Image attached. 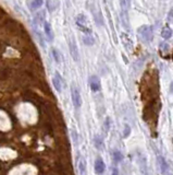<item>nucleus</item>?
<instances>
[{"label":"nucleus","mask_w":173,"mask_h":175,"mask_svg":"<svg viewBox=\"0 0 173 175\" xmlns=\"http://www.w3.org/2000/svg\"><path fill=\"white\" fill-rule=\"evenodd\" d=\"M72 137H73L74 143H77V134H76V131L72 130Z\"/></svg>","instance_id":"nucleus-20"},{"label":"nucleus","mask_w":173,"mask_h":175,"mask_svg":"<svg viewBox=\"0 0 173 175\" xmlns=\"http://www.w3.org/2000/svg\"><path fill=\"white\" fill-rule=\"evenodd\" d=\"M71 98H72V103L74 106L76 108H80L82 106V96L75 84L71 85Z\"/></svg>","instance_id":"nucleus-3"},{"label":"nucleus","mask_w":173,"mask_h":175,"mask_svg":"<svg viewBox=\"0 0 173 175\" xmlns=\"http://www.w3.org/2000/svg\"><path fill=\"white\" fill-rule=\"evenodd\" d=\"M89 85H90L93 92H98L101 89V83L97 76H92L89 78Z\"/></svg>","instance_id":"nucleus-7"},{"label":"nucleus","mask_w":173,"mask_h":175,"mask_svg":"<svg viewBox=\"0 0 173 175\" xmlns=\"http://www.w3.org/2000/svg\"><path fill=\"white\" fill-rule=\"evenodd\" d=\"M94 146L97 148L98 150H103V148H105V145H103V139H101L100 137H98V136H96L94 138Z\"/></svg>","instance_id":"nucleus-14"},{"label":"nucleus","mask_w":173,"mask_h":175,"mask_svg":"<svg viewBox=\"0 0 173 175\" xmlns=\"http://www.w3.org/2000/svg\"><path fill=\"white\" fill-rule=\"evenodd\" d=\"M51 55H52V58L54 59V61L57 63H61V55H60L59 50L56 48H51Z\"/></svg>","instance_id":"nucleus-16"},{"label":"nucleus","mask_w":173,"mask_h":175,"mask_svg":"<svg viewBox=\"0 0 173 175\" xmlns=\"http://www.w3.org/2000/svg\"><path fill=\"white\" fill-rule=\"evenodd\" d=\"M120 7H121L122 14L126 15L131 8V0H120Z\"/></svg>","instance_id":"nucleus-10"},{"label":"nucleus","mask_w":173,"mask_h":175,"mask_svg":"<svg viewBox=\"0 0 173 175\" xmlns=\"http://www.w3.org/2000/svg\"><path fill=\"white\" fill-rule=\"evenodd\" d=\"M79 169H80V174H85V172H86V161H85L84 158H80Z\"/></svg>","instance_id":"nucleus-15"},{"label":"nucleus","mask_w":173,"mask_h":175,"mask_svg":"<svg viewBox=\"0 0 173 175\" xmlns=\"http://www.w3.org/2000/svg\"><path fill=\"white\" fill-rule=\"evenodd\" d=\"M44 22H45V12H44V11H41V12H38V13L34 16V19H33L34 31L38 30V29L44 24Z\"/></svg>","instance_id":"nucleus-5"},{"label":"nucleus","mask_w":173,"mask_h":175,"mask_svg":"<svg viewBox=\"0 0 173 175\" xmlns=\"http://www.w3.org/2000/svg\"><path fill=\"white\" fill-rule=\"evenodd\" d=\"M44 5V0H32L31 8L32 9H39Z\"/></svg>","instance_id":"nucleus-17"},{"label":"nucleus","mask_w":173,"mask_h":175,"mask_svg":"<svg viewBox=\"0 0 173 175\" xmlns=\"http://www.w3.org/2000/svg\"><path fill=\"white\" fill-rule=\"evenodd\" d=\"M170 92L173 94V81L171 82V84H170Z\"/></svg>","instance_id":"nucleus-24"},{"label":"nucleus","mask_w":173,"mask_h":175,"mask_svg":"<svg viewBox=\"0 0 173 175\" xmlns=\"http://www.w3.org/2000/svg\"><path fill=\"white\" fill-rule=\"evenodd\" d=\"M137 34L138 38L144 43L152 42V38H154V31H152V27L150 25H142V26H139L137 30Z\"/></svg>","instance_id":"nucleus-1"},{"label":"nucleus","mask_w":173,"mask_h":175,"mask_svg":"<svg viewBox=\"0 0 173 175\" xmlns=\"http://www.w3.org/2000/svg\"><path fill=\"white\" fill-rule=\"evenodd\" d=\"M109 120H110V119H109V118H107V119H106V131H108V129H109V126H110V125H109Z\"/></svg>","instance_id":"nucleus-23"},{"label":"nucleus","mask_w":173,"mask_h":175,"mask_svg":"<svg viewBox=\"0 0 173 175\" xmlns=\"http://www.w3.org/2000/svg\"><path fill=\"white\" fill-rule=\"evenodd\" d=\"M169 21L173 22V9L170 11V13H169Z\"/></svg>","instance_id":"nucleus-22"},{"label":"nucleus","mask_w":173,"mask_h":175,"mask_svg":"<svg viewBox=\"0 0 173 175\" xmlns=\"http://www.w3.org/2000/svg\"><path fill=\"white\" fill-rule=\"evenodd\" d=\"M158 163H159L160 169H161V173L165 174L168 171V164L165 162V159L163 156H158Z\"/></svg>","instance_id":"nucleus-12"},{"label":"nucleus","mask_w":173,"mask_h":175,"mask_svg":"<svg viewBox=\"0 0 173 175\" xmlns=\"http://www.w3.org/2000/svg\"><path fill=\"white\" fill-rule=\"evenodd\" d=\"M83 41H84V43L86 44V45H93V44H94V38L90 36V34H87L86 36H84V37H83Z\"/></svg>","instance_id":"nucleus-19"},{"label":"nucleus","mask_w":173,"mask_h":175,"mask_svg":"<svg viewBox=\"0 0 173 175\" xmlns=\"http://www.w3.org/2000/svg\"><path fill=\"white\" fill-rule=\"evenodd\" d=\"M69 49H70V54L73 58V60L75 61H79L80 59V55H79V47H77V44H76L75 39L73 37L69 38Z\"/></svg>","instance_id":"nucleus-4"},{"label":"nucleus","mask_w":173,"mask_h":175,"mask_svg":"<svg viewBox=\"0 0 173 175\" xmlns=\"http://www.w3.org/2000/svg\"><path fill=\"white\" fill-rule=\"evenodd\" d=\"M44 32L48 42H52L54 39V33L52 31L51 24L49 22H44Z\"/></svg>","instance_id":"nucleus-8"},{"label":"nucleus","mask_w":173,"mask_h":175,"mask_svg":"<svg viewBox=\"0 0 173 175\" xmlns=\"http://www.w3.org/2000/svg\"><path fill=\"white\" fill-rule=\"evenodd\" d=\"M52 84H54V89L58 91V92H61L62 91V87H63V79L62 77L60 76L59 72H56L52 77Z\"/></svg>","instance_id":"nucleus-6"},{"label":"nucleus","mask_w":173,"mask_h":175,"mask_svg":"<svg viewBox=\"0 0 173 175\" xmlns=\"http://www.w3.org/2000/svg\"><path fill=\"white\" fill-rule=\"evenodd\" d=\"M172 33H173L172 30L167 25V26L163 27L162 31H161V36H162V38H165V39H169V38L172 36Z\"/></svg>","instance_id":"nucleus-13"},{"label":"nucleus","mask_w":173,"mask_h":175,"mask_svg":"<svg viewBox=\"0 0 173 175\" xmlns=\"http://www.w3.org/2000/svg\"><path fill=\"white\" fill-rule=\"evenodd\" d=\"M59 7V0H47V8L50 12L56 11Z\"/></svg>","instance_id":"nucleus-11"},{"label":"nucleus","mask_w":173,"mask_h":175,"mask_svg":"<svg viewBox=\"0 0 173 175\" xmlns=\"http://www.w3.org/2000/svg\"><path fill=\"white\" fill-rule=\"evenodd\" d=\"M75 22L80 31H82L84 34H92V29H90V25H89L86 15H84V14L82 13L79 14V15L76 16Z\"/></svg>","instance_id":"nucleus-2"},{"label":"nucleus","mask_w":173,"mask_h":175,"mask_svg":"<svg viewBox=\"0 0 173 175\" xmlns=\"http://www.w3.org/2000/svg\"><path fill=\"white\" fill-rule=\"evenodd\" d=\"M130 131H131V129H130V127H129V126H125V131H124V132H125V134H124V137H125V138H126V137L127 136H129V135H130Z\"/></svg>","instance_id":"nucleus-21"},{"label":"nucleus","mask_w":173,"mask_h":175,"mask_svg":"<svg viewBox=\"0 0 173 175\" xmlns=\"http://www.w3.org/2000/svg\"><path fill=\"white\" fill-rule=\"evenodd\" d=\"M113 160H114V162H116V163H119V162H121L122 160H123V156H122V153L120 152L119 150H116V151H113Z\"/></svg>","instance_id":"nucleus-18"},{"label":"nucleus","mask_w":173,"mask_h":175,"mask_svg":"<svg viewBox=\"0 0 173 175\" xmlns=\"http://www.w3.org/2000/svg\"><path fill=\"white\" fill-rule=\"evenodd\" d=\"M106 169V164L103 162V160L101 158H97L96 161H95V172L97 174H103L105 172Z\"/></svg>","instance_id":"nucleus-9"}]
</instances>
